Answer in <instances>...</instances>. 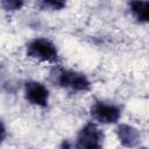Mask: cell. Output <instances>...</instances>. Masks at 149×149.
I'll list each match as a JSON object with an SVG mask.
<instances>
[{"mask_svg":"<svg viewBox=\"0 0 149 149\" xmlns=\"http://www.w3.org/2000/svg\"><path fill=\"white\" fill-rule=\"evenodd\" d=\"M51 78L57 86L70 93H86L92 87L91 80L84 72L72 69L57 66L51 71Z\"/></svg>","mask_w":149,"mask_h":149,"instance_id":"6da1fadb","label":"cell"},{"mask_svg":"<svg viewBox=\"0 0 149 149\" xmlns=\"http://www.w3.org/2000/svg\"><path fill=\"white\" fill-rule=\"evenodd\" d=\"M26 55L28 58L48 64H57L59 54L56 44L47 37H34L26 44Z\"/></svg>","mask_w":149,"mask_h":149,"instance_id":"7a4b0ae2","label":"cell"},{"mask_svg":"<svg viewBox=\"0 0 149 149\" xmlns=\"http://www.w3.org/2000/svg\"><path fill=\"white\" fill-rule=\"evenodd\" d=\"M104 142V132L98 123L90 121L78 130L72 142V149H102Z\"/></svg>","mask_w":149,"mask_h":149,"instance_id":"3957f363","label":"cell"},{"mask_svg":"<svg viewBox=\"0 0 149 149\" xmlns=\"http://www.w3.org/2000/svg\"><path fill=\"white\" fill-rule=\"evenodd\" d=\"M121 107L106 100H94L90 106V115L98 125H114L121 118Z\"/></svg>","mask_w":149,"mask_h":149,"instance_id":"277c9868","label":"cell"},{"mask_svg":"<svg viewBox=\"0 0 149 149\" xmlns=\"http://www.w3.org/2000/svg\"><path fill=\"white\" fill-rule=\"evenodd\" d=\"M23 97L33 106L45 108L49 104L50 93L48 87L37 80H27L23 84Z\"/></svg>","mask_w":149,"mask_h":149,"instance_id":"5b68a950","label":"cell"},{"mask_svg":"<svg viewBox=\"0 0 149 149\" xmlns=\"http://www.w3.org/2000/svg\"><path fill=\"white\" fill-rule=\"evenodd\" d=\"M115 134L119 142L125 148H135L141 141L140 130L128 123H119L115 128Z\"/></svg>","mask_w":149,"mask_h":149,"instance_id":"8992f818","label":"cell"},{"mask_svg":"<svg viewBox=\"0 0 149 149\" xmlns=\"http://www.w3.org/2000/svg\"><path fill=\"white\" fill-rule=\"evenodd\" d=\"M128 8L135 21L149 24V1L134 0L128 2Z\"/></svg>","mask_w":149,"mask_h":149,"instance_id":"52a82bcc","label":"cell"},{"mask_svg":"<svg viewBox=\"0 0 149 149\" xmlns=\"http://www.w3.org/2000/svg\"><path fill=\"white\" fill-rule=\"evenodd\" d=\"M37 7L42 10H62L66 7V2L62 0H42L36 2Z\"/></svg>","mask_w":149,"mask_h":149,"instance_id":"ba28073f","label":"cell"},{"mask_svg":"<svg viewBox=\"0 0 149 149\" xmlns=\"http://www.w3.org/2000/svg\"><path fill=\"white\" fill-rule=\"evenodd\" d=\"M24 2L21 0H1V7L6 12H16L23 7Z\"/></svg>","mask_w":149,"mask_h":149,"instance_id":"9c48e42d","label":"cell"},{"mask_svg":"<svg viewBox=\"0 0 149 149\" xmlns=\"http://www.w3.org/2000/svg\"><path fill=\"white\" fill-rule=\"evenodd\" d=\"M1 134H2L1 141H5V137H6V128H5V123L3 122H1Z\"/></svg>","mask_w":149,"mask_h":149,"instance_id":"30bf717a","label":"cell"},{"mask_svg":"<svg viewBox=\"0 0 149 149\" xmlns=\"http://www.w3.org/2000/svg\"><path fill=\"white\" fill-rule=\"evenodd\" d=\"M30 149H36V148H30Z\"/></svg>","mask_w":149,"mask_h":149,"instance_id":"8fae6325","label":"cell"}]
</instances>
